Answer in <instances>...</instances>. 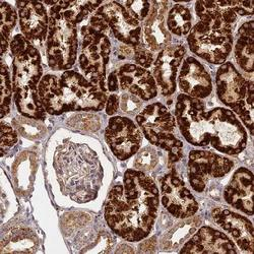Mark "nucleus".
<instances>
[{
    "instance_id": "nucleus-1",
    "label": "nucleus",
    "mask_w": 254,
    "mask_h": 254,
    "mask_svg": "<svg viewBox=\"0 0 254 254\" xmlns=\"http://www.w3.org/2000/svg\"><path fill=\"white\" fill-rule=\"evenodd\" d=\"M155 181L138 170H127L122 184L115 185L105 204L109 228L126 241L136 242L151 233L159 209Z\"/></svg>"
},
{
    "instance_id": "nucleus-2",
    "label": "nucleus",
    "mask_w": 254,
    "mask_h": 254,
    "mask_svg": "<svg viewBox=\"0 0 254 254\" xmlns=\"http://www.w3.org/2000/svg\"><path fill=\"white\" fill-rule=\"evenodd\" d=\"M54 168L63 194L79 203L97 197L103 169L91 147L70 141L62 143L54 155Z\"/></svg>"
},
{
    "instance_id": "nucleus-3",
    "label": "nucleus",
    "mask_w": 254,
    "mask_h": 254,
    "mask_svg": "<svg viewBox=\"0 0 254 254\" xmlns=\"http://www.w3.org/2000/svg\"><path fill=\"white\" fill-rule=\"evenodd\" d=\"M38 94L45 111L60 115L68 111H100L107 97L94 83L75 71H65L58 78L48 74L42 77Z\"/></svg>"
},
{
    "instance_id": "nucleus-4",
    "label": "nucleus",
    "mask_w": 254,
    "mask_h": 254,
    "mask_svg": "<svg viewBox=\"0 0 254 254\" xmlns=\"http://www.w3.org/2000/svg\"><path fill=\"white\" fill-rule=\"evenodd\" d=\"M13 55V92L16 108L25 117L43 120L45 109L38 94L42 69L41 56L23 35H16L10 43Z\"/></svg>"
},
{
    "instance_id": "nucleus-5",
    "label": "nucleus",
    "mask_w": 254,
    "mask_h": 254,
    "mask_svg": "<svg viewBox=\"0 0 254 254\" xmlns=\"http://www.w3.org/2000/svg\"><path fill=\"white\" fill-rule=\"evenodd\" d=\"M189 49L213 64H222L233 46L232 25L222 19H202L187 37Z\"/></svg>"
},
{
    "instance_id": "nucleus-6",
    "label": "nucleus",
    "mask_w": 254,
    "mask_h": 254,
    "mask_svg": "<svg viewBox=\"0 0 254 254\" xmlns=\"http://www.w3.org/2000/svg\"><path fill=\"white\" fill-rule=\"evenodd\" d=\"M136 121L146 139L165 150L171 163L181 159L183 143L175 135V118L166 106L161 103L146 106L136 116Z\"/></svg>"
},
{
    "instance_id": "nucleus-7",
    "label": "nucleus",
    "mask_w": 254,
    "mask_h": 254,
    "mask_svg": "<svg viewBox=\"0 0 254 254\" xmlns=\"http://www.w3.org/2000/svg\"><path fill=\"white\" fill-rule=\"evenodd\" d=\"M217 93L223 104L234 111L247 129L253 132V82L247 81L231 62H226L217 72Z\"/></svg>"
},
{
    "instance_id": "nucleus-8",
    "label": "nucleus",
    "mask_w": 254,
    "mask_h": 254,
    "mask_svg": "<svg viewBox=\"0 0 254 254\" xmlns=\"http://www.w3.org/2000/svg\"><path fill=\"white\" fill-rule=\"evenodd\" d=\"M77 47L76 25L52 6L46 41V54L50 68L57 71L70 69L75 63Z\"/></svg>"
},
{
    "instance_id": "nucleus-9",
    "label": "nucleus",
    "mask_w": 254,
    "mask_h": 254,
    "mask_svg": "<svg viewBox=\"0 0 254 254\" xmlns=\"http://www.w3.org/2000/svg\"><path fill=\"white\" fill-rule=\"evenodd\" d=\"M82 42L79 66L84 76L104 93L106 88V67L109 60L111 44L105 33L90 26L81 29Z\"/></svg>"
},
{
    "instance_id": "nucleus-10",
    "label": "nucleus",
    "mask_w": 254,
    "mask_h": 254,
    "mask_svg": "<svg viewBox=\"0 0 254 254\" xmlns=\"http://www.w3.org/2000/svg\"><path fill=\"white\" fill-rule=\"evenodd\" d=\"M211 146L217 151L235 156L247 144V133L236 114L226 108H214L206 112Z\"/></svg>"
},
{
    "instance_id": "nucleus-11",
    "label": "nucleus",
    "mask_w": 254,
    "mask_h": 254,
    "mask_svg": "<svg viewBox=\"0 0 254 254\" xmlns=\"http://www.w3.org/2000/svg\"><path fill=\"white\" fill-rule=\"evenodd\" d=\"M175 117L183 137L195 146H207L210 141L205 106L200 99L181 94L177 97Z\"/></svg>"
},
{
    "instance_id": "nucleus-12",
    "label": "nucleus",
    "mask_w": 254,
    "mask_h": 254,
    "mask_svg": "<svg viewBox=\"0 0 254 254\" xmlns=\"http://www.w3.org/2000/svg\"><path fill=\"white\" fill-rule=\"evenodd\" d=\"M234 163L230 159L207 151H192L188 158V179L191 187L202 192L211 178L228 174Z\"/></svg>"
},
{
    "instance_id": "nucleus-13",
    "label": "nucleus",
    "mask_w": 254,
    "mask_h": 254,
    "mask_svg": "<svg viewBox=\"0 0 254 254\" xmlns=\"http://www.w3.org/2000/svg\"><path fill=\"white\" fill-rule=\"evenodd\" d=\"M105 139L116 158L127 160L138 152L142 135L131 119L114 116L106 127Z\"/></svg>"
},
{
    "instance_id": "nucleus-14",
    "label": "nucleus",
    "mask_w": 254,
    "mask_h": 254,
    "mask_svg": "<svg viewBox=\"0 0 254 254\" xmlns=\"http://www.w3.org/2000/svg\"><path fill=\"white\" fill-rule=\"evenodd\" d=\"M106 29H110L122 43L133 47L140 44L141 28L138 20L132 17L123 5L118 2H107L101 5L97 12Z\"/></svg>"
},
{
    "instance_id": "nucleus-15",
    "label": "nucleus",
    "mask_w": 254,
    "mask_h": 254,
    "mask_svg": "<svg viewBox=\"0 0 254 254\" xmlns=\"http://www.w3.org/2000/svg\"><path fill=\"white\" fill-rule=\"evenodd\" d=\"M162 203L173 217L188 219L198 210V203L185 183L175 174L169 173L161 181Z\"/></svg>"
},
{
    "instance_id": "nucleus-16",
    "label": "nucleus",
    "mask_w": 254,
    "mask_h": 254,
    "mask_svg": "<svg viewBox=\"0 0 254 254\" xmlns=\"http://www.w3.org/2000/svg\"><path fill=\"white\" fill-rule=\"evenodd\" d=\"M20 30L31 43L44 42L49 29V17L43 3L37 1H17Z\"/></svg>"
},
{
    "instance_id": "nucleus-17",
    "label": "nucleus",
    "mask_w": 254,
    "mask_h": 254,
    "mask_svg": "<svg viewBox=\"0 0 254 254\" xmlns=\"http://www.w3.org/2000/svg\"><path fill=\"white\" fill-rule=\"evenodd\" d=\"M185 48L182 45H170L163 49L154 66V75L157 86L164 96H170L176 90V77Z\"/></svg>"
},
{
    "instance_id": "nucleus-18",
    "label": "nucleus",
    "mask_w": 254,
    "mask_h": 254,
    "mask_svg": "<svg viewBox=\"0 0 254 254\" xmlns=\"http://www.w3.org/2000/svg\"><path fill=\"white\" fill-rule=\"evenodd\" d=\"M180 90L187 96L204 99L213 92L211 77L201 63L194 57L184 59L178 76Z\"/></svg>"
},
{
    "instance_id": "nucleus-19",
    "label": "nucleus",
    "mask_w": 254,
    "mask_h": 254,
    "mask_svg": "<svg viewBox=\"0 0 254 254\" xmlns=\"http://www.w3.org/2000/svg\"><path fill=\"white\" fill-rule=\"evenodd\" d=\"M120 88L123 91L149 101L157 97L158 86L152 73L135 64H124L117 71Z\"/></svg>"
},
{
    "instance_id": "nucleus-20",
    "label": "nucleus",
    "mask_w": 254,
    "mask_h": 254,
    "mask_svg": "<svg viewBox=\"0 0 254 254\" xmlns=\"http://www.w3.org/2000/svg\"><path fill=\"white\" fill-rule=\"evenodd\" d=\"M181 253H232L238 252L233 242L223 232L210 227L200 228L180 249Z\"/></svg>"
},
{
    "instance_id": "nucleus-21",
    "label": "nucleus",
    "mask_w": 254,
    "mask_h": 254,
    "mask_svg": "<svg viewBox=\"0 0 254 254\" xmlns=\"http://www.w3.org/2000/svg\"><path fill=\"white\" fill-rule=\"evenodd\" d=\"M228 204L242 213L253 214V174L246 168H239L233 175L224 191Z\"/></svg>"
},
{
    "instance_id": "nucleus-22",
    "label": "nucleus",
    "mask_w": 254,
    "mask_h": 254,
    "mask_svg": "<svg viewBox=\"0 0 254 254\" xmlns=\"http://www.w3.org/2000/svg\"><path fill=\"white\" fill-rule=\"evenodd\" d=\"M213 219L217 225L229 233L242 251L253 252V226L249 220L234 211L222 208L213 211Z\"/></svg>"
},
{
    "instance_id": "nucleus-23",
    "label": "nucleus",
    "mask_w": 254,
    "mask_h": 254,
    "mask_svg": "<svg viewBox=\"0 0 254 254\" xmlns=\"http://www.w3.org/2000/svg\"><path fill=\"white\" fill-rule=\"evenodd\" d=\"M168 2H153L152 10L144 23L145 46L152 52L162 51L171 41V35L166 27Z\"/></svg>"
},
{
    "instance_id": "nucleus-24",
    "label": "nucleus",
    "mask_w": 254,
    "mask_h": 254,
    "mask_svg": "<svg viewBox=\"0 0 254 254\" xmlns=\"http://www.w3.org/2000/svg\"><path fill=\"white\" fill-rule=\"evenodd\" d=\"M235 59L239 67L245 72H253L254 59V24L252 20L243 24L237 35Z\"/></svg>"
},
{
    "instance_id": "nucleus-25",
    "label": "nucleus",
    "mask_w": 254,
    "mask_h": 254,
    "mask_svg": "<svg viewBox=\"0 0 254 254\" xmlns=\"http://www.w3.org/2000/svg\"><path fill=\"white\" fill-rule=\"evenodd\" d=\"M38 238L28 228H14L2 238L1 253L6 252H35L38 248Z\"/></svg>"
},
{
    "instance_id": "nucleus-26",
    "label": "nucleus",
    "mask_w": 254,
    "mask_h": 254,
    "mask_svg": "<svg viewBox=\"0 0 254 254\" xmlns=\"http://www.w3.org/2000/svg\"><path fill=\"white\" fill-rule=\"evenodd\" d=\"M200 225V220L198 218H193L184 220L180 222L175 227H173L167 234L163 237L161 245L163 249H175L182 245L190 236L194 234L195 231Z\"/></svg>"
},
{
    "instance_id": "nucleus-27",
    "label": "nucleus",
    "mask_w": 254,
    "mask_h": 254,
    "mask_svg": "<svg viewBox=\"0 0 254 254\" xmlns=\"http://www.w3.org/2000/svg\"><path fill=\"white\" fill-rule=\"evenodd\" d=\"M99 1H57L53 7L73 24L81 23L89 14L101 6ZM52 7V6H51Z\"/></svg>"
},
{
    "instance_id": "nucleus-28",
    "label": "nucleus",
    "mask_w": 254,
    "mask_h": 254,
    "mask_svg": "<svg viewBox=\"0 0 254 254\" xmlns=\"http://www.w3.org/2000/svg\"><path fill=\"white\" fill-rule=\"evenodd\" d=\"M35 156L32 153H23L15 161L13 167V176L17 189L22 193H26L32 183L34 174Z\"/></svg>"
},
{
    "instance_id": "nucleus-29",
    "label": "nucleus",
    "mask_w": 254,
    "mask_h": 254,
    "mask_svg": "<svg viewBox=\"0 0 254 254\" xmlns=\"http://www.w3.org/2000/svg\"><path fill=\"white\" fill-rule=\"evenodd\" d=\"M167 27L169 31L177 36L189 34L192 29L191 12L183 5H174L168 13Z\"/></svg>"
},
{
    "instance_id": "nucleus-30",
    "label": "nucleus",
    "mask_w": 254,
    "mask_h": 254,
    "mask_svg": "<svg viewBox=\"0 0 254 254\" xmlns=\"http://www.w3.org/2000/svg\"><path fill=\"white\" fill-rule=\"evenodd\" d=\"M0 12H1V25H0V31L2 35V55L8 49V42L16 25V12L14 8L7 2H1L0 5Z\"/></svg>"
},
{
    "instance_id": "nucleus-31",
    "label": "nucleus",
    "mask_w": 254,
    "mask_h": 254,
    "mask_svg": "<svg viewBox=\"0 0 254 254\" xmlns=\"http://www.w3.org/2000/svg\"><path fill=\"white\" fill-rule=\"evenodd\" d=\"M35 120L28 117H17L13 120V124L16 130L23 136L29 139H36L44 134L45 127Z\"/></svg>"
},
{
    "instance_id": "nucleus-32",
    "label": "nucleus",
    "mask_w": 254,
    "mask_h": 254,
    "mask_svg": "<svg viewBox=\"0 0 254 254\" xmlns=\"http://www.w3.org/2000/svg\"><path fill=\"white\" fill-rule=\"evenodd\" d=\"M11 81L9 70L4 61L1 65V117H4L9 113L11 103Z\"/></svg>"
},
{
    "instance_id": "nucleus-33",
    "label": "nucleus",
    "mask_w": 254,
    "mask_h": 254,
    "mask_svg": "<svg viewBox=\"0 0 254 254\" xmlns=\"http://www.w3.org/2000/svg\"><path fill=\"white\" fill-rule=\"evenodd\" d=\"M158 163V154L155 149L151 146L143 147L136 155L134 166L138 171L146 172L155 168Z\"/></svg>"
},
{
    "instance_id": "nucleus-34",
    "label": "nucleus",
    "mask_w": 254,
    "mask_h": 254,
    "mask_svg": "<svg viewBox=\"0 0 254 254\" xmlns=\"http://www.w3.org/2000/svg\"><path fill=\"white\" fill-rule=\"evenodd\" d=\"M68 124L73 128L87 131H96L100 128L101 123L99 117L93 114H78L71 117Z\"/></svg>"
},
{
    "instance_id": "nucleus-35",
    "label": "nucleus",
    "mask_w": 254,
    "mask_h": 254,
    "mask_svg": "<svg viewBox=\"0 0 254 254\" xmlns=\"http://www.w3.org/2000/svg\"><path fill=\"white\" fill-rule=\"evenodd\" d=\"M124 8L129 12V14L134 17L138 22L145 20L149 16L153 2L151 1H142V0H137V1H126L123 2Z\"/></svg>"
},
{
    "instance_id": "nucleus-36",
    "label": "nucleus",
    "mask_w": 254,
    "mask_h": 254,
    "mask_svg": "<svg viewBox=\"0 0 254 254\" xmlns=\"http://www.w3.org/2000/svg\"><path fill=\"white\" fill-rule=\"evenodd\" d=\"M113 239L107 232H101L98 234L96 240L92 243L91 247L81 250V252H109L112 247Z\"/></svg>"
},
{
    "instance_id": "nucleus-37",
    "label": "nucleus",
    "mask_w": 254,
    "mask_h": 254,
    "mask_svg": "<svg viewBox=\"0 0 254 254\" xmlns=\"http://www.w3.org/2000/svg\"><path fill=\"white\" fill-rule=\"evenodd\" d=\"M17 142V135L15 130L5 122L1 123V156Z\"/></svg>"
},
{
    "instance_id": "nucleus-38",
    "label": "nucleus",
    "mask_w": 254,
    "mask_h": 254,
    "mask_svg": "<svg viewBox=\"0 0 254 254\" xmlns=\"http://www.w3.org/2000/svg\"><path fill=\"white\" fill-rule=\"evenodd\" d=\"M134 59L140 67L149 68L154 62V54L146 46L139 44L134 47Z\"/></svg>"
},
{
    "instance_id": "nucleus-39",
    "label": "nucleus",
    "mask_w": 254,
    "mask_h": 254,
    "mask_svg": "<svg viewBox=\"0 0 254 254\" xmlns=\"http://www.w3.org/2000/svg\"><path fill=\"white\" fill-rule=\"evenodd\" d=\"M120 107L127 114H135L141 108V101L132 94H123L120 101Z\"/></svg>"
},
{
    "instance_id": "nucleus-40",
    "label": "nucleus",
    "mask_w": 254,
    "mask_h": 254,
    "mask_svg": "<svg viewBox=\"0 0 254 254\" xmlns=\"http://www.w3.org/2000/svg\"><path fill=\"white\" fill-rule=\"evenodd\" d=\"M119 107V98L117 95L112 94L106 102V113L108 115H114Z\"/></svg>"
},
{
    "instance_id": "nucleus-41",
    "label": "nucleus",
    "mask_w": 254,
    "mask_h": 254,
    "mask_svg": "<svg viewBox=\"0 0 254 254\" xmlns=\"http://www.w3.org/2000/svg\"><path fill=\"white\" fill-rule=\"evenodd\" d=\"M118 77H117V72L114 71L112 72L107 81V90L109 92H116L118 90Z\"/></svg>"
},
{
    "instance_id": "nucleus-42",
    "label": "nucleus",
    "mask_w": 254,
    "mask_h": 254,
    "mask_svg": "<svg viewBox=\"0 0 254 254\" xmlns=\"http://www.w3.org/2000/svg\"><path fill=\"white\" fill-rule=\"evenodd\" d=\"M155 247H156V240L155 238H152L150 240L143 242L140 245V250L141 252H153L155 250Z\"/></svg>"
},
{
    "instance_id": "nucleus-43",
    "label": "nucleus",
    "mask_w": 254,
    "mask_h": 254,
    "mask_svg": "<svg viewBox=\"0 0 254 254\" xmlns=\"http://www.w3.org/2000/svg\"><path fill=\"white\" fill-rule=\"evenodd\" d=\"M115 252H117V253H123V252H126V253H132V252H134V250L132 249V247H130L129 245H127V244H122V245H120L119 247H118V249L115 251Z\"/></svg>"
}]
</instances>
